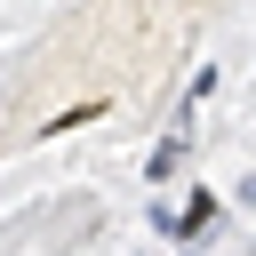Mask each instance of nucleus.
Returning a JSON list of instances; mask_svg holds the SVG:
<instances>
[{"mask_svg": "<svg viewBox=\"0 0 256 256\" xmlns=\"http://www.w3.org/2000/svg\"><path fill=\"white\" fill-rule=\"evenodd\" d=\"M176 168H184V128H176V136H160V152L144 160V176H152V184H168Z\"/></svg>", "mask_w": 256, "mask_h": 256, "instance_id": "nucleus-1", "label": "nucleus"}, {"mask_svg": "<svg viewBox=\"0 0 256 256\" xmlns=\"http://www.w3.org/2000/svg\"><path fill=\"white\" fill-rule=\"evenodd\" d=\"M88 120H104V96H96V104H72V112H56V120H40V136H64V128H88Z\"/></svg>", "mask_w": 256, "mask_h": 256, "instance_id": "nucleus-2", "label": "nucleus"}]
</instances>
